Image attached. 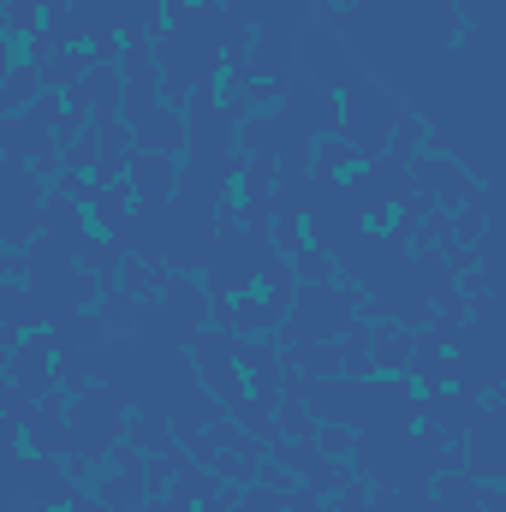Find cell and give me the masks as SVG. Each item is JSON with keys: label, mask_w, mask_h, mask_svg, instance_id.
Wrapping results in <instances>:
<instances>
[{"label": "cell", "mask_w": 506, "mask_h": 512, "mask_svg": "<svg viewBox=\"0 0 506 512\" xmlns=\"http://www.w3.org/2000/svg\"><path fill=\"white\" fill-rule=\"evenodd\" d=\"M90 233H102V239H120L131 227V209H137V197H131L126 179H114V185H96V197H90Z\"/></svg>", "instance_id": "obj_10"}, {"label": "cell", "mask_w": 506, "mask_h": 512, "mask_svg": "<svg viewBox=\"0 0 506 512\" xmlns=\"http://www.w3.org/2000/svg\"><path fill=\"white\" fill-rule=\"evenodd\" d=\"M12 66H18V60H12V42H0V78H6Z\"/></svg>", "instance_id": "obj_22"}, {"label": "cell", "mask_w": 506, "mask_h": 512, "mask_svg": "<svg viewBox=\"0 0 506 512\" xmlns=\"http://www.w3.org/2000/svg\"><path fill=\"white\" fill-rule=\"evenodd\" d=\"M358 304H364V292L358 286H298L292 292V310H286V346H298V340H334L352 316H358Z\"/></svg>", "instance_id": "obj_2"}, {"label": "cell", "mask_w": 506, "mask_h": 512, "mask_svg": "<svg viewBox=\"0 0 506 512\" xmlns=\"http://www.w3.org/2000/svg\"><path fill=\"white\" fill-rule=\"evenodd\" d=\"M0 286H6V280H0Z\"/></svg>", "instance_id": "obj_25"}, {"label": "cell", "mask_w": 506, "mask_h": 512, "mask_svg": "<svg viewBox=\"0 0 506 512\" xmlns=\"http://www.w3.org/2000/svg\"><path fill=\"white\" fill-rule=\"evenodd\" d=\"M96 501H102V512H131L137 501H149V489H143V453L137 447H114V471L96 483Z\"/></svg>", "instance_id": "obj_7"}, {"label": "cell", "mask_w": 506, "mask_h": 512, "mask_svg": "<svg viewBox=\"0 0 506 512\" xmlns=\"http://www.w3.org/2000/svg\"><path fill=\"white\" fill-rule=\"evenodd\" d=\"M280 126L310 137V143L334 137L340 131V96L322 90V84H310L304 72H286V84H280Z\"/></svg>", "instance_id": "obj_5"}, {"label": "cell", "mask_w": 506, "mask_h": 512, "mask_svg": "<svg viewBox=\"0 0 506 512\" xmlns=\"http://www.w3.org/2000/svg\"><path fill=\"white\" fill-rule=\"evenodd\" d=\"M90 66H96V54H84V48H78V54H72V48H54V54L36 66V78H42V90H72Z\"/></svg>", "instance_id": "obj_14"}, {"label": "cell", "mask_w": 506, "mask_h": 512, "mask_svg": "<svg viewBox=\"0 0 506 512\" xmlns=\"http://www.w3.org/2000/svg\"><path fill=\"white\" fill-rule=\"evenodd\" d=\"M477 405H483V393H465V387H429V393H423V405H417V417H423L435 435L459 441V435L471 429Z\"/></svg>", "instance_id": "obj_6"}, {"label": "cell", "mask_w": 506, "mask_h": 512, "mask_svg": "<svg viewBox=\"0 0 506 512\" xmlns=\"http://www.w3.org/2000/svg\"><path fill=\"white\" fill-rule=\"evenodd\" d=\"M0 322H6V328H36V322H42V298H36L30 280H24V286H18V280L0 286Z\"/></svg>", "instance_id": "obj_15"}, {"label": "cell", "mask_w": 506, "mask_h": 512, "mask_svg": "<svg viewBox=\"0 0 506 512\" xmlns=\"http://www.w3.org/2000/svg\"><path fill=\"white\" fill-rule=\"evenodd\" d=\"M0 376H6V352H0Z\"/></svg>", "instance_id": "obj_24"}, {"label": "cell", "mask_w": 506, "mask_h": 512, "mask_svg": "<svg viewBox=\"0 0 506 512\" xmlns=\"http://www.w3.org/2000/svg\"><path fill=\"white\" fill-rule=\"evenodd\" d=\"M66 429H72V453H78V459H102V453L126 435L120 399H114L108 387H84V393L66 405Z\"/></svg>", "instance_id": "obj_4"}, {"label": "cell", "mask_w": 506, "mask_h": 512, "mask_svg": "<svg viewBox=\"0 0 506 512\" xmlns=\"http://www.w3.org/2000/svg\"><path fill=\"white\" fill-rule=\"evenodd\" d=\"M292 72H304L310 84H322V90H334V96H340L352 78H364L352 42H346L334 24H304V30H298V42H292Z\"/></svg>", "instance_id": "obj_3"}, {"label": "cell", "mask_w": 506, "mask_h": 512, "mask_svg": "<svg viewBox=\"0 0 506 512\" xmlns=\"http://www.w3.org/2000/svg\"><path fill=\"white\" fill-rule=\"evenodd\" d=\"M239 512H286V495H280V489H268V483H256V489H245Z\"/></svg>", "instance_id": "obj_21"}, {"label": "cell", "mask_w": 506, "mask_h": 512, "mask_svg": "<svg viewBox=\"0 0 506 512\" xmlns=\"http://www.w3.org/2000/svg\"><path fill=\"white\" fill-rule=\"evenodd\" d=\"M292 256H298V268H292V280H298V286H334V280H340V268H334V256H328V251L304 245V251H292Z\"/></svg>", "instance_id": "obj_18"}, {"label": "cell", "mask_w": 506, "mask_h": 512, "mask_svg": "<svg viewBox=\"0 0 506 512\" xmlns=\"http://www.w3.org/2000/svg\"><path fill=\"white\" fill-rule=\"evenodd\" d=\"M36 6H42V12H54V6H66V0H36Z\"/></svg>", "instance_id": "obj_23"}, {"label": "cell", "mask_w": 506, "mask_h": 512, "mask_svg": "<svg viewBox=\"0 0 506 512\" xmlns=\"http://www.w3.org/2000/svg\"><path fill=\"white\" fill-rule=\"evenodd\" d=\"M24 441L36 447V459H54L72 447V429H66V405H36L24 417Z\"/></svg>", "instance_id": "obj_13"}, {"label": "cell", "mask_w": 506, "mask_h": 512, "mask_svg": "<svg viewBox=\"0 0 506 512\" xmlns=\"http://www.w3.org/2000/svg\"><path fill=\"white\" fill-rule=\"evenodd\" d=\"M18 489H24L30 507H42V512L72 501V483L54 471V459H18Z\"/></svg>", "instance_id": "obj_9"}, {"label": "cell", "mask_w": 506, "mask_h": 512, "mask_svg": "<svg viewBox=\"0 0 506 512\" xmlns=\"http://www.w3.org/2000/svg\"><path fill=\"white\" fill-rule=\"evenodd\" d=\"M131 137H137V149H149V155H179V149H185V114L149 108V114L131 126Z\"/></svg>", "instance_id": "obj_11"}, {"label": "cell", "mask_w": 506, "mask_h": 512, "mask_svg": "<svg viewBox=\"0 0 506 512\" xmlns=\"http://www.w3.org/2000/svg\"><path fill=\"white\" fill-rule=\"evenodd\" d=\"M316 453H328V459H346L352 447H358V429H346V423H316Z\"/></svg>", "instance_id": "obj_20"}, {"label": "cell", "mask_w": 506, "mask_h": 512, "mask_svg": "<svg viewBox=\"0 0 506 512\" xmlns=\"http://www.w3.org/2000/svg\"><path fill=\"white\" fill-rule=\"evenodd\" d=\"M126 185L137 203H161V197H173V185H179V161L173 155H149V149H137L126 161Z\"/></svg>", "instance_id": "obj_8"}, {"label": "cell", "mask_w": 506, "mask_h": 512, "mask_svg": "<svg viewBox=\"0 0 506 512\" xmlns=\"http://www.w3.org/2000/svg\"><path fill=\"white\" fill-rule=\"evenodd\" d=\"M399 114H405V102H399L387 84H376L370 72H364V78H352V84L340 90V137H346L364 161L387 149V131H393Z\"/></svg>", "instance_id": "obj_1"}, {"label": "cell", "mask_w": 506, "mask_h": 512, "mask_svg": "<svg viewBox=\"0 0 506 512\" xmlns=\"http://www.w3.org/2000/svg\"><path fill=\"white\" fill-rule=\"evenodd\" d=\"M0 18H6V30L24 36V42L42 30V6H36V0H0Z\"/></svg>", "instance_id": "obj_19"}, {"label": "cell", "mask_w": 506, "mask_h": 512, "mask_svg": "<svg viewBox=\"0 0 506 512\" xmlns=\"http://www.w3.org/2000/svg\"><path fill=\"white\" fill-rule=\"evenodd\" d=\"M42 96V78H36V66L24 60V66H12L6 78H0V114H18V108H30Z\"/></svg>", "instance_id": "obj_16"}, {"label": "cell", "mask_w": 506, "mask_h": 512, "mask_svg": "<svg viewBox=\"0 0 506 512\" xmlns=\"http://www.w3.org/2000/svg\"><path fill=\"white\" fill-rule=\"evenodd\" d=\"M405 364H411V328L370 322V370L376 376H405Z\"/></svg>", "instance_id": "obj_12"}, {"label": "cell", "mask_w": 506, "mask_h": 512, "mask_svg": "<svg viewBox=\"0 0 506 512\" xmlns=\"http://www.w3.org/2000/svg\"><path fill=\"white\" fill-rule=\"evenodd\" d=\"M126 447H137V453H167V447H173V429H167V417L143 411L137 423H126Z\"/></svg>", "instance_id": "obj_17"}]
</instances>
